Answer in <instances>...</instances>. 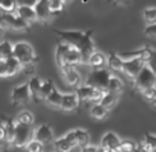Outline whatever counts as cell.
I'll list each match as a JSON object with an SVG mask.
<instances>
[{
	"instance_id": "6da1fadb",
	"label": "cell",
	"mask_w": 156,
	"mask_h": 152,
	"mask_svg": "<svg viewBox=\"0 0 156 152\" xmlns=\"http://www.w3.org/2000/svg\"><path fill=\"white\" fill-rule=\"evenodd\" d=\"M93 33L94 29L87 31H55V35L59 38L61 42L68 43L69 46L75 47L83 54L87 64V60L90 54L95 50V44L93 42Z\"/></svg>"
},
{
	"instance_id": "7a4b0ae2",
	"label": "cell",
	"mask_w": 156,
	"mask_h": 152,
	"mask_svg": "<svg viewBox=\"0 0 156 152\" xmlns=\"http://www.w3.org/2000/svg\"><path fill=\"white\" fill-rule=\"evenodd\" d=\"M12 57L18 60L21 64V71L28 75L35 72V67L37 64V56H36L33 47L27 42H17L12 44Z\"/></svg>"
},
{
	"instance_id": "3957f363",
	"label": "cell",
	"mask_w": 156,
	"mask_h": 152,
	"mask_svg": "<svg viewBox=\"0 0 156 152\" xmlns=\"http://www.w3.org/2000/svg\"><path fill=\"white\" fill-rule=\"evenodd\" d=\"M55 60H57L59 71L64 69L65 67H76V65H80V64H86L84 57H83V54L80 53L79 50L61 40L57 44Z\"/></svg>"
},
{
	"instance_id": "277c9868",
	"label": "cell",
	"mask_w": 156,
	"mask_h": 152,
	"mask_svg": "<svg viewBox=\"0 0 156 152\" xmlns=\"http://www.w3.org/2000/svg\"><path fill=\"white\" fill-rule=\"evenodd\" d=\"M0 27H3L4 29H11V31H24V32H29L30 25L25 22L17 13H6L2 11L0 14Z\"/></svg>"
},
{
	"instance_id": "5b68a950",
	"label": "cell",
	"mask_w": 156,
	"mask_h": 152,
	"mask_svg": "<svg viewBox=\"0 0 156 152\" xmlns=\"http://www.w3.org/2000/svg\"><path fill=\"white\" fill-rule=\"evenodd\" d=\"M109 78H111V71H109L106 67L93 68V71L88 73L87 79H86V85L94 86V87L100 89V90L106 91Z\"/></svg>"
},
{
	"instance_id": "8992f818",
	"label": "cell",
	"mask_w": 156,
	"mask_h": 152,
	"mask_svg": "<svg viewBox=\"0 0 156 152\" xmlns=\"http://www.w3.org/2000/svg\"><path fill=\"white\" fill-rule=\"evenodd\" d=\"M134 89L137 91H142L144 89H148L151 86H156V73L148 64H144L138 75L133 79Z\"/></svg>"
},
{
	"instance_id": "52a82bcc",
	"label": "cell",
	"mask_w": 156,
	"mask_h": 152,
	"mask_svg": "<svg viewBox=\"0 0 156 152\" xmlns=\"http://www.w3.org/2000/svg\"><path fill=\"white\" fill-rule=\"evenodd\" d=\"M32 125H25V123L15 122L14 137H12V147L14 148H24L27 143L32 138Z\"/></svg>"
},
{
	"instance_id": "ba28073f",
	"label": "cell",
	"mask_w": 156,
	"mask_h": 152,
	"mask_svg": "<svg viewBox=\"0 0 156 152\" xmlns=\"http://www.w3.org/2000/svg\"><path fill=\"white\" fill-rule=\"evenodd\" d=\"M75 93L77 94L80 101L83 103H98L102 97L104 91L100 90V89L94 87V86H90V85H79L76 89Z\"/></svg>"
},
{
	"instance_id": "9c48e42d",
	"label": "cell",
	"mask_w": 156,
	"mask_h": 152,
	"mask_svg": "<svg viewBox=\"0 0 156 152\" xmlns=\"http://www.w3.org/2000/svg\"><path fill=\"white\" fill-rule=\"evenodd\" d=\"M144 60H141L137 56H130L127 60H123V71L122 72L129 78V79H134L138 72L141 71V68L144 67Z\"/></svg>"
},
{
	"instance_id": "30bf717a",
	"label": "cell",
	"mask_w": 156,
	"mask_h": 152,
	"mask_svg": "<svg viewBox=\"0 0 156 152\" xmlns=\"http://www.w3.org/2000/svg\"><path fill=\"white\" fill-rule=\"evenodd\" d=\"M33 9H35L36 17H37V22L43 24V25H48L51 22V20L54 18L53 13L50 10L48 0H37L33 4Z\"/></svg>"
},
{
	"instance_id": "8fae6325",
	"label": "cell",
	"mask_w": 156,
	"mask_h": 152,
	"mask_svg": "<svg viewBox=\"0 0 156 152\" xmlns=\"http://www.w3.org/2000/svg\"><path fill=\"white\" fill-rule=\"evenodd\" d=\"M29 101H30V93H29L28 83L18 85L17 87L12 89V91H11V103H12V105H15V107L27 105Z\"/></svg>"
},
{
	"instance_id": "7c38bea8",
	"label": "cell",
	"mask_w": 156,
	"mask_h": 152,
	"mask_svg": "<svg viewBox=\"0 0 156 152\" xmlns=\"http://www.w3.org/2000/svg\"><path fill=\"white\" fill-rule=\"evenodd\" d=\"M32 138L40 141L41 144H48L54 141V132L48 123H43L32 132Z\"/></svg>"
},
{
	"instance_id": "4fadbf2b",
	"label": "cell",
	"mask_w": 156,
	"mask_h": 152,
	"mask_svg": "<svg viewBox=\"0 0 156 152\" xmlns=\"http://www.w3.org/2000/svg\"><path fill=\"white\" fill-rule=\"evenodd\" d=\"M79 104H80V100L76 93H66V94H62L59 109L62 112H73L79 108Z\"/></svg>"
},
{
	"instance_id": "5bb4252c",
	"label": "cell",
	"mask_w": 156,
	"mask_h": 152,
	"mask_svg": "<svg viewBox=\"0 0 156 152\" xmlns=\"http://www.w3.org/2000/svg\"><path fill=\"white\" fill-rule=\"evenodd\" d=\"M54 147H55V149H58V151H62V152H66V151H71V149H73L76 145V141H75V134H73V130H71V132H68L65 136H62L61 138H58V140H54Z\"/></svg>"
},
{
	"instance_id": "9a60e30c",
	"label": "cell",
	"mask_w": 156,
	"mask_h": 152,
	"mask_svg": "<svg viewBox=\"0 0 156 152\" xmlns=\"http://www.w3.org/2000/svg\"><path fill=\"white\" fill-rule=\"evenodd\" d=\"M120 141L122 140L119 138V136L116 134V133L108 132L101 138L100 148L102 149V151H118V147H119V144H120Z\"/></svg>"
},
{
	"instance_id": "2e32d148",
	"label": "cell",
	"mask_w": 156,
	"mask_h": 152,
	"mask_svg": "<svg viewBox=\"0 0 156 152\" xmlns=\"http://www.w3.org/2000/svg\"><path fill=\"white\" fill-rule=\"evenodd\" d=\"M15 13H17L25 22L29 24V25H33L35 22H37V17H36L33 6H29V4H18Z\"/></svg>"
},
{
	"instance_id": "e0dca14e",
	"label": "cell",
	"mask_w": 156,
	"mask_h": 152,
	"mask_svg": "<svg viewBox=\"0 0 156 152\" xmlns=\"http://www.w3.org/2000/svg\"><path fill=\"white\" fill-rule=\"evenodd\" d=\"M62 78H64L65 83L69 86H79L82 79H80V73L75 69V67H65L61 69Z\"/></svg>"
},
{
	"instance_id": "ac0fdd59",
	"label": "cell",
	"mask_w": 156,
	"mask_h": 152,
	"mask_svg": "<svg viewBox=\"0 0 156 152\" xmlns=\"http://www.w3.org/2000/svg\"><path fill=\"white\" fill-rule=\"evenodd\" d=\"M28 87H29V93H30V100L35 101V103H41L43 98H41L40 94V87H41V79L39 76H32L28 82Z\"/></svg>"
},
{
	"instance_id": "d6986e66",
	"label": "cell",
	"mask_w": 156,
	"mask_h": 152,
	"mask_svg": "<svg viewBox=\"0 0 156 152\" xmlns=\"http://www.w3.org/2000/svg\"><path fill=\"white\" fill-rule=\"evenodd\" d=\"M106 68L113 72H122L123 71V58L115 51L109 53L106 57Z\"/></svg>"
},
{
	"instance_id": "ffe728a7",
	"label": "cell",
	"mask_w": 156,
	"mask_h": 152,
	"mask_svg": "<svg viewBox=\"0 0 156 152\" xmlns=\"http://www.w3.org/2000/svg\"><path fill=\"white\" fill-rule=\"evenodd\" d=\"M119 101V94L116 93H112V91H104L102 97H101V100L98 101V103L101 104V105H104L108 111H112L113 108L116 107V104H118Z\"/></svg>"
},
{
	"instance_id": "44dd1931",
	"label": "cell",
	"mask_w": 156,
	"mask_h": 152,
	"mask_svg": "<svg viewBox=\"0 0 156 152\" xmlns=\"http://www.w3.org/2000/svg\"><path fill=\"white\" fill-rule=\"evenodd\" d=\"M87 65H90L91 68H102V67H106V56L102 54L101 51H93L90 54L87 60Z\"/></svg>"
},
{
	"instance_id": "7402d4cb",
	"label": "cell",
	"mask_w": 156,
	"mask_h": 152,
	"mask_svg": "<svg viewBox=\"0 0 156 152\" xmlns=\"http://www.w3.org/2000/svg\"><path fill=\"white\" fill-rule=\"evenodd\" d=\"M61 100H62V93L59 90H57V89H54V90L51 91V93L48 94V96L46 97L43 101L47 104L48 107H51V108H58L59 109Z\"/></svg>"
},
{
	"instance_id": "603a6c76",
	"label": "cell",
	"mask_w": 156,
	"mask_h": 152,
	"mask_svg": "<svg viewBox=\"0 0 156 152\" xmlns=\"http://www.w3.org/2000/svg\"><path fill=\"white\" fill-rule=\"evenodd\" d=\"M108 115H109V111L104 105H101L100 103H95L90 108V116L97 120H104L105 118H108Z\"/></svg>"
},
{
	"instance_id": "cb8c5ba5",
	"label": "cell",
	"mask_w": 156,
	"mask_h": 152,
	"mask_svg": "<svg viewBox=\"0 0 156 152\" xmlns=\"http://www.w3.org/2000/svg\"><path fill=\"white\" fill-rule=\"evenodd\" d=\"M75 134V141H76V145L79 148H83L84 145L90 144V134L86 132L84 129H75L73 130Z\"/></svg>"
},
{
	"instance_id": "d4e9b609",
	"label": "cell",
	"mask_w": 156,
	"mask_h": 152,
	"mask_svg": "<svg viewBox=\"0 0 156 152\" xmlns=\"http://www.w3.org/2000/svg\"><path fill=\"white\" fill-rule=\"evenodd\" d=\"M138 149L142 151H156V136L151 134V133H145L144 141L141 145H138Z\"/></svg>"
},
{
	"instance_id": "484cf974",
	"label": "cell",
	"mask_w": 156,
	"mask_h": 152,
	"mask_svg": "<svg viewBox=\"0 0 156 152\" xmlns=\"http://www.w3.org/2000/svg\"><path fill=\"white\" fill-rule=\"evenodd\" d=\"M106 90H108V91H112V93H116V94H119V96H120V94L123 93V82L119 79L118 76L111 75Z\"/></svg>"
},
{
	"instance_id": "4316f807",
	"label": "cell",
	"mask_w": 156,
	"mask_h": 152,
	"mask_svg": "<svg viewBox=\"0 0 156 152\" xmlns=\"http://www.w3.org/2000/svg\"><path fill=\"white\" fill-rule=\"evenodd\" d=\"M15 122L25 123V125H33L35 116H33V114L30 111H21L20 114L17 115V118H15Z\"/></svg>"
},
{
	"instance_id": "83f0119b",
	"label": "cell",
	"mask_w": 156,
	"mask_h": 152,
	"mask_svg": "<svg viewBox=\"0 0 156 152\" xmlns=\"http://www.w3.org/2000/svg\"><path fill=\"white\" fill-rule=\"evenodd\" d=\"M6 61H7V67H9L10 76H14L18 72H21V64L18 62V60L15 57H12V56L9 57V58H6Z\"/></svg>"
},
{
	"instance_id": "f1b7e54d",
	"label": "cell",
	"mask_w": 156,
	"mask_h": 152,
	"mask_svg": "<svg viewBox=\"0 0 156 152\" xmlns=\"http://www.w3.org/2000/svg\"><path fill=\"white\" fill-rule=\"evenodd\" d=\"M12 56V44L9 40H4L0 43V58H9Z\"/></svg>"
},
{
	"instance_id": "f546056e",
	"label": "cell",
	"mask_w": 156,
	"mask_h": 152,
	"mask_svg": "<svg viewBox=\"0 0 156 152\" xmlns=\"http://www.w3.org/2000/svg\"><path fill=\"white\" fill-rule=\"evenodd\" d=\"M54 83L51 79H46V80H41V87H40V94H41V98H46L51 91L54 90Z\"/></svg>"
},
{
	"instance_id": "4dcf8cb0",
	"label": "cell",
	"mask_w": 156,
	"mask_h": 152,
	"mask_svg": "<svg viewBox=\"0 0 156 152\" xmlns=\"http://www.w3.org/2000/svg\"><path fill=\"white\" fill-rule=\"evenodd\" d=\"M4 125H6V130H7V141L9 144L12 143V137H14V130H15V120H12L11 118H6Z\"/></svg>"
},
{
	"instance_id": "1f68e13d",
	"label": "cell",
	"mask_w": 156,
	"mask_h": 152,
	"mask_svg": "<svg viewBox=\"0 0 156 152\" xmlns=\"http://www.w3.org/2000/svg\"><path fill=\"white\" fill-rule=\"evenodd\" d=\"M18 7L17 0H2L0 2V10L6 13H15Z\"/></svg>"
},
{
	"instance_id": "d6a6232c",
	"label": "cell",
	"mask_w": 156,
	"mask_h": 152,
	"mask_svg": "<svg viewBox=\"0 0 156 152\" xmlns=\"http://www.w3.org/2000/svg\"><path fill=\"white\" fill-rule=\"evenodd\" d=\"M24 148L27 149L28 152H40V151H43L44 144H41L40 141H37V140H35V138H32V140L28 141L27 145H25Z\"/></svg>"
},
{
	"instance_id": "836d02e7",
	"label": "cell",
	"mask_w": 156,
	"mask_h": 152,
	"mask_svg": "<svg viewBox=\"0 0 156 152\" xmlns=\"http://www.w3.org/2000/svg\"><path fill=\"white\" fill-rule=\"evenodd\" d=\"M48 4H50V10L53 13V15H58L64 11L65 3L62 0H48Z\"/></svg>"
},
{
	"instance_id": "e575fe53",
	"label": "cell",
	"mask_w": 156,
	"mask_h": 152,
	"mask_svg": "<svg viewBox=\"0 0 156 152\" xmlns=\"http://www.w3.org/2000/svg\"><path fill=\"white\" fill-rule=\"evenodd\" d=\"M134 149H138V145L131 140H122L118 147V151H123V152H130L134 151Z\"/></svg>"
},
{
	"instance_id": "d590c367",
	"label": "cell",
	"mask_w": 156,
	"mask_h": 152,
	"mask_svg": "<svg viewBox=\"0 0 156 152\" xmlns=\"http://www.w3.org/2000/svg\"><path fill=\"white\" fill-rule=\"evenodd\" d=\"M144 20L147 24L156 22V7H147L144 10Z\"/></svg>"
},
{
	"instance_id": "8d00e7d4",
	"label": "cell",
	"mask_w": 156,
	"mask_h": 152,
	"mask_svg": "<svg viewBox=\"0 0 156 152\" xmlns=\"http://www.w3.org/2000/svg\"><path fill=\"white\" fill-rule=\"evenodd\" d=\"M7 144H9V141H7L6 125H4V120H0V149L4 148Z\"/></svg>"
},
{
	"instance_id": "74e56055",
	"label": "cell",
	"mask_w": 156,
	"mask_h": 152,
	"mask_svg": "<svg viewBox=\"0 0 156 152\" xmlns=\"http://www.w3.org/2000/svg\"><path fill=\"white\" fill-rule=\"evenodd\" d=\"M140 93L142 94V97H144L147 101H151L152 98L156 97V86H151V87H148V89H144V90L140 91Z\"/></svg>"
},
{
	"instance_id": "f35d334b",
	"label": "cell",
	"mask_w": 156,
	"mask_h": 152,
	"mask_svg": "<svg viewBox=\"0 0 156 152\" xmlns=\"http://www.w3.org/2000/svg\"><path fill=\"white\" fill-rule=\"evenodd\" d=\"M144 33L147 38L156 39V22L155 24H147V27L144 29Z\"/></svg>"
},
{
	"instance_id": "ab89813d",
	"label": "cell",
	"mask_w": 156,
	"mask_h": 152,
	"mask_svg": "<svg viewBox=\"0 0 156 152\" xmlns=\"http://www.w3.org/2000/svg\"><path fill=\"white\" fill-rule=\"evenodd\" d=\"M0 78H10L7 61L4 58H0Z\"/></svg>"
},
{
	"instance_id": "60d3db41",
	"label": "cell",
	"mask_w": 156,
	"mask_h": 152,
	"mask_svg": "<svg viewBox=\"0 0 156 152\" xmlns=\"http://www.w3.org/2000/svg\"><path fill=\"white\" fill-rule=\"evenodd\" d=\"M147 64L149 65L156 73V50H153V49L151 50V56H149V60L147 61Z\"/></svg>"
},
{
	"instance_id": "b9f144b4",
	"label": "cell",
	"mask_w": 156,
	"mask_h": 152,
	"mask_svg": "<svg viewBox=\"0 0 156 152\" xmlns=\"http://www.w3.org/2000/svg\"><path fill=\"white\" fill-rule=\"evenodd\" d=\"M106 3H111L113 6H130L131 4V0H106Z\"/></svg>"
},
{
	"instance_id": "7bdbcfd3",
	"label": "cell",
	"mask_w": 156,
	"mask_h": 152,
	"mask_svg": "<svg viewBox=\"0 0 156 152\" xmlns=\"http://www.w3.org/2000/svg\"><path fill=\"white\" fill-rule=\"evenodd\" d=\"M100 147H94V145H88V144H87V145H84V147H83V148H82V151H84V152H88V151H100Z\"/></svg>"
},
{
	"instance_id": "ee69618b",
	"label": "cell",
	"mask_w": 156,
	"mask_h": 152,
	"mask_svg": "<svg viewBox=\"0 0 156 152\" xmlns=\"http://www.w3.org/2000/svg\"><path fill=\"white\" fill-rule=\"evenodd\" d=\"M37 0H22V4H29V6H33Z\"/></svg>"
},
{
	"instance_id": "f6af8a7d",
	"label": "cell",
	"mask_w": 156,
	"mask_h": 152,
	"mask_svg": "<svg viewBox=\"0 0 156 152\" xmlns=\"http://www.w3.org/2000/svg\"><path fill=\"white\" fill-rule=\"evenodd\" d=\"M149 104L153 107V108H156V97H155V98H152V100H151V101H149Z\"/></svg>"
},
{
	"instance_id": "bcb514c9",
	"label": "cell",
	"mask_w": 156,
	"mask_h": 152,
	"mask_svg": "<svg viewBox=\"0 0 156 152\" xmlns=\"http://www.w3.org/2000/svg\"><path fill=\"white\" fill-rule=\"evenodd\" d=\"M3 32H4V28H3V27H0V38H2V35H3Z\"/></svg>"
},
{
	"instance_id": "7dc6e473",
	"label": "cell",
	"mask_w": 156,
	"mask_h": 152,
	"mask_svg": "<svg viewBox=\"0 0 156 152\" xmlns=\"http://www.w3.org/2000/svg\"><path fill=\"white\" fill-rule=\"evenodd\" d=\"M62 2H64V3L66 4V3H69V2H72V0H62Z\"/></svg>"
},
{
	"instance_id": "c3c4849f",
	"label": "cell",
	"mask_w": 156,
	"mask_h": 152,
	"mask_svg": "<svg viewBox=\"0 0 156 152\" xmlns=\"http://www.w3.org/2000/svg\"><path fill=\"white\" fill-rule=\"evenodd\" d=\"M17 3L18 4H22V0H17Z\"/></svg>"
},
{
	"instance_id": "681fc988",
	"label": "cell",
	"mask_w": 156,
	"mask_h": 152,
	"mask_svg": "<svg viewBox=\"0 0 156 152\" xmlns=\"http://www.w3.org/2000/svg\"><path fill=\"white\" fill-rule=\"evenodd\" d=\"M83 2H84V3H86V2H87V0H83Z\"/></svg>"
},
{
	"instance_id": "f907efd6",
	"label": "cell",
	"mask_w": 156,
	"mask_h": 152,
	"mask_svg": "<svg viewBox=\"0 0 156 152\" xmlns=\"http://www.w3.org/2000/svg\"><path fill=\"white\" fill-rule=\"evenodd\" d=\"M0 2H2V0H0Z\"/></svg>"
}]
</instances>
